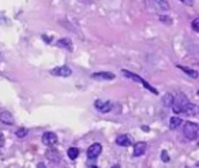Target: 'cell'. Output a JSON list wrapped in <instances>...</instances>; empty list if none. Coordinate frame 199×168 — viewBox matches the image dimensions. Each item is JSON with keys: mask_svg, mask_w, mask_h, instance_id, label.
Segmentation results:
<instances>
[{"mask_svg": "<svg viewBox=\"0 0 199 168\" xmlns=\"http://www.w3.org/2000/svg\"><path fill=\"white\" fill-rule=\"evenodd\" d=\"M67 154H68V157H70L71 160H75L76 157L79 156V150L76 148H70L67 150Z\"/></svg>", "mask_w": 199, "mask_h": 168, "instance_id": "17", "label": "cell"}, {"mask_svg": "<svg viewBox=\"0 0 199 168\" xmlns=\"http://www.w3.org/2000/svg\"><path fill=\"white\" fill-rule=\"evenodd\" d=\"M46 159H48L51 163H53V164H57V163H60L61 157H60V153H59L57 150H55V149H51V150L46 153Z\"/></svg>", "mask_w": 199, "mask_h": 168, "instance_id": "11", "label": "cell"}, {"mask_svg": "<svg viewBox=\"0 0 199 168\" xmlns=\"http://www.w3.org/2000/svg\"><path fill=\"white\" fill-rule=\"evenodd\" d=\"M160 19H161V22L165 23V25H172V19L169 17H164V15H161Z\"/></svg>", "mask_w": 199, "mask_h": 168, "instance_id": "21", "label": "cell"}, {"mask_svg": "<svg viewBox=\"0 0 199 168\" xmlns=\"http://www.w3.org/2000/svg\"><path fill=\"white\" fill-rule=\"evenodd\" d=\"M83 2H86V0H83Z\"/></svg>", "mask_w": 199, "mask_h": 168, "instance_id": "29", "label": "cell"}, {"mask_svg": "<svg viewBox=\"0 0 199 168\" xmlns=\"http://www.w3.org/2000/svg\"><path fill=\"white\" fill-rule=\"evenodd\" d=\"M104 102H105V101H104V100H95V101H94L95 108H97V109H100V108L104 105Z\"/></svg>", "mask_w": 199, "mask_h": 168, "instance_id": "24", "label": "cell"}, {"mask_svg": "<svg viewBox=\"0 0 199 168\" xmlns=\"http://www.w3.org/2000/svg\"><path fill=\"white\" fill-rule=\"evenodd\" d=\"M172 101H173V96H172L171 93L164 94V97H162V104L164 105H172Z\"/></svg>", "mask_w": 199, "mask_h": 168, "instance_id": "18", "label": "cell"}, {"mask_svg": "<svg viewBox=\"0 0 199 168\" xmlns=\"http://www.w3.org/2000/svg\"><path fill=\"white\" fill-rule=\"evenodd\" d=\"M57 47L60 48H65V49H72V45H71V41L68 39H61L57 41Z\"/></svg>", "mask_w": 199, "mask_h": 168, "instance_id": "15", "label": "cell"}, {"mask_svg": "<svg viewBox=\"0 0 199 168\" xmlns=\"http://www.w3.org/2000/svg\"><path fill=\"white\" fill-rule=\"evenodd\" d=\"M0 122L11 126V124H14V116L11 115L8 111H2V112H0Z\"/></svg>", "mask_w": 199, "mask_h": 168, "instance_id": "9", "label": "cell"}, {"mask_svg": "<svg viewBox=\"0 0 199 168\" xmlns=\"http://www.w3.org/2000/svg\"><path fill=\"white\" fill-rule=\"evenodd\" d=\"M111 109H112V102H111V101H105V102H104V105H102V107H101L98 111H101V112L106 113V112H109Z\"/></svg>", "mask_w": 199, "mask_h": 168, "instance_id": "19", "label": "cell"}, {"mask_svg": "<svg viewBox=\"0 0 199 168\" xmlns=\"http://www.w3.org/2000/svg\"><path fill=\"white\" fill-rule=\"evenodd\" d=\"M27 135V130L26 129H19L18 131H16V137L18 138H23Z\"/></svg>", "mask_w": 199, "mask_h": 168, "instance_id": "20", "label": "cell"}, {"mask_svg": "<svg viewBox=\"0 0 199 168\" xmlns=\"http://www.w3.org/2000/svg\"><path fill=\"white\" fill-rule=\"evenodd\" d=\"M4 145V137H3V134L0 133V146Z\"/></svg>", "mask_w": 199, "mask_h": 168, "instance_id": "26", "label": "cell"}, {"mask_svg": "<svg viewBox=\"0 0 199 168\" xmlns=\"http://www.w3.org/2000/svg\"><path fill=\"white\" fill-rule=\"evenodd\" d=\"M51 74L55 75V77H70L72 74L71 69L68 66H60V67H56V69L51 70Z\"/></svg>", "mask_w": 199, "mask_h": 168, "instance_id": "5", "label": "cell"}, {"mask_svg": "<svg viewBox=\"0 0 199 168\" xmlns=\"http://www.w3.org/2000/svg\"><path fill=\"white\" fill-rule=\"evenodd\" d=\"M42 142L48 146H53L55 143L57 142V135L55 134V133H51V131L45 133V134L42 135Z\"/></svg>", "mask_w": 199, "mask_h": 168, "instance_id": "6", "label": "cell"}, {"mask_svg": "<svg viewBox=\"0 0 199 168\" xmlns=\"http://www.w3.org/2000/svg\"><path fill=\"white\" fill-rule=\"evenodd\" d=\"M153 4L157 10H162V11H168L169 10V3L166 0H153Z\"/></svg>", "mask_w": 199, "mask_h": 168, "instance_id": "13", "label": "cell"}, {"mask_svg": "<svg viewBox=\"0 0 199 168\" xmlns=\"http://www.w3.org/2000/svg\"><path fill=\"white\" fill-rule=\"evenodd\" d=\"M42 40H44V41H46V42H49V41H51V37H46V36H42Z\"/></svg>", "mask_w": 199, "mask_h": 168, "instance_id": "27", "label": "cell"}, {"mask_svg": "<svg viewBox=\"0 0 199 168\" xmlns=\"http://www.w3.org/2000/svg\"><path fill=\"white\" fill-rule=\"evenodd\" d=\"M181 123H183L181 119L177 118V116H173V118L169 119V129H171V130H176Z\"/></svg>", "mask_w": 199, "mask_h": 168, "instance_id": "14", "label": "cell"}, {"mask_svg": "<svg viewBox=\"0 0 199 168\" xmlns=\"http://www.w3.org/2000/svg\"><path fill=\"white\" fill-rule=\"evenodd\" d=\"M183 112L188 116H195V115H198V107L188 101V102H185V105L183 107Z\"/></svg>", "mask_w": 199, "mask_h": 168, "instance_id": "7", "label": "cell"}, {"mask_svg": "<svg viewBox=\"0 0 199 168\" xmlns=\"http://www.w3.org/2000/svg\"><path fill=\"white\" fill-rule=\"evenodd\" d=\"M198 131H199L198 124L192 123V122H187L184 124V127H183V133L190 141H195L198 138Z\"/></svg>", "mask_w": 199, "mask_h": 168, "instance_id": "1", "label": "cell"}, {"mask_svg": "<svg viewBox=\"0 0 199 168\" xmlns=\"http://www.w3.org/2000/svg\"><path fill=\"white\" fill-rule=\"evenodd\" d=\"M192 29H194V32H199V19L192 21Z\"/></svg>", "mask_w": 199, "mask_h": 168, "instance_id": "23", "label": "cell"}, {"mask_svg": "<svg viewBox=\"0 0 199 168\" xmlns=\"http://www.w3.org/2000/svg\"><path fill=\"white\" fill-rule=\"evenodd\" d=\"M116 143L119 146H130L131 143H132V141H131V138L128 137V135L123 134V135H119V137L116 138Z\"/></svg>", "mask_w": 199, "mask_h": 168, "instance_id": "12", "label": "cell"}, {"mask_svg": "<svg viewBox=\"0 0 199 168\" xmlns=\"http://www.w3.org/2000/svg\"><path fill=\"white\" fill-rule=\"evenodd\" d=\"M102 152V146L100 143H93L89 149H87V157H89V163H94L95 159L101 154Z\"/></svg>", "mask_w": 199, "mask_h": 168, "instance_id": "4", "label": "cell"}, {"mask_svg": "<svg viewBox=\"0 0 199 168\" xmlns=\"http://www.w3.org/2000/svg\"><path fill=\"white\" fill-rule=\"evenodd\" d=\"M146 149H147L146 142H136L135 145H134V152H132V154H134L135 157L143 156L144 152H146Z\"/></svg>", "mask_w": 199, "mask_h": 168, "instance_id": "8", "label": "cell"}, {"mask_svg": "<svg viewBox=\"0 0 199 168\" xmlns=\"http://www.w3.org/2000/svg\"><path fill=\"white\" fill-rule=\"evenodd\" d=\"M93 79H106V81H111L114 78L113 72H105V71H101V72H94L91 75Z\"/></svg>", "mask_w": 199, "mask_h": 168, "instance_id": "10", "label": "cell"}, {"mask_svg": "<svg viewBox=\"0 0 199 168\" xmlns=\"http://www.w3.org/2000/svg\"><path fill=\"white\" fill-rule=\"evenodd\" d=\"M181 3H184L185 6H194V0H180Z\"/></svg>", "mask_w": 199, "mask_h": 168, "instance_id": "25", "label": "cell"}, {"mask_svg": "<svg viewBox=\"0 0 199 168\" xmlns=\"http://www.w3.org/2000/svg\"><path fill=\"white\" fill-rule=\"evenodd\" d=\"M121 74L124 75V77H127V78H130V79H132V81H135V82H139V83H142V85L144 86V88L147 89V90H150L151 93H157V90H155L153 86H150V83H147L144 79H142L139 75H136V74H134V72H131V71H127V70H121Z\"/></svg>", "mask_w": 199, "mask_h": 168, "instance_id": "2", "label": "cell"}, {"mask_svg": "<svg viewBox=\"0 0 199 168\" xmlns=\"http://www.w3.org/2000/svg\"><path fill=\"white\" fill-rule=\"evenodd\" d=\"M161 160H162L164 163H168V161H169V154L166 153V150H162V152H161Z\"/></svg>", "mask_w": 199, "mask_h": 168, "instance_id": "22", "label": "cell"}, {"mask_svg": "<svg viewBox=\"0 0 199 168\" xmlns=\"http://www.w3.org/2000/svg\"><path fill=\"white\" fill-rule=\"evenodd\" d=\"M177 69H180L181 71H184L187 75H190L191 78H198V72L195 71V70H191L188 69V67H184V66H177Z\"/></svg>", "mask_w": 199, "mask_h": 168, "instance_id": "16", "label": "cell"}, {"mask_svg": "<svg viewBox=\"0 0 199 168\" xmlns=\"http://www.w3.org/2000/svg\"><path fill=\"white\" fill-rule=\"evenodd\" d=\"M142 130H143V131H149V127H147V126H143V127H142Z\"/></svg>", "mask_w": 199, "mask_h": 168, "instance_id": "28", "label": "cell"}, {"mask_svg": "<svg viewBox=\"0 0 199 168\" xmlns=\"http://www.w3.org/2000/svg\"><path fill=\"white\" fill-rule=\"evenodd\" d=\"M185 102H188V100L185 99V96L183 93H179L176 97H173L172 101V109L174 113H180L183 112V107L185 105Z\"/></svg>", "mask_w": 199, "mask_h": 168, "instance_id": "3", "label": "cell"}]
</instances>
